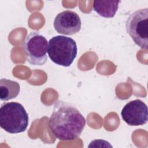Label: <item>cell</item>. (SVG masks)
I'll return each instance as SVG.
<instances>
[{
	"label": "cell",
	"mask_w": 148,
	"mask_h": 148,
	"mask_svg": "<svg viewBox=\"0 0 148 148\" xmlns=\"http://www.w3.org/2000/svg\"><path fill=\"white\" fill-rule=\"evenodd\" d=\"M28 114L20 103H3L0 109V126L10 134L24 132L28 125Z\"/></svg>",
	"instance_id": "cell-2"
},
{
	"label": "cell",
	"mask_w": 148,
	"mask_h": 148,
	"mask_svg": "<svg viewBox=\"0 0 148 148\" xmlns=\"http://www.w3.org/2000/svg\"><path fill=\"white\" fill-rule=\"evenodd\" d=\"M121 115L123 120L129 125H144L148 120L147 106L139 99L131 101L124 106Z\"/></svg>",
	"instance_id": "cell-6"
},
{
	"label": "cell",
	"mask_w": 148,
	"mask_h": 148,
	"mask_svg": "<svg viewBox=\"0 0 148 148\" xmlns=\"http://www.w3.org/2000/svg\"><path fill=\"white\" fill-rule=\"evenodd\" d=\"M48 42L39 31H33L27 35L23 48L27 62L32 65H43L47 60Z\"/></svg>",
	"instance_id": "cell-4"
},
{
	"label": "cell",
	"mask_w": 148,
	"mask_h": 148,
	"mask_svg": "<svg viewBox=\"0 0 148 148\" xmlns=\"http://www.w3.org/2000/svg\"><path fill=\"white\" fill-rule=\"evenodd\" d=\"M47 53L54 63L68 67L77 56V45L75 40L70 37L57 35L49 40Z\"/></svg>",
	"instance_id": "cell-3"
},
{
	"label": "cell",
	"mask_w": 148,
	"mask_h": 148,
	"mask_svg": "<svg viewBox=\"0 0 148 148\" xmlns=\"http://www.w3.org/2000/svg\"><path fill=\"white\" fill-rule=\"evenodd\" d=\"M20 86L16 81L5 78L0 80V99L3 101H9L17 97Z\"/></svg>",
	"instance_id": "cell-9"
},
{
	"label": "cell",
	"mask_w": 148,
	"mask_h": 148,
	"mask_svg": "<svg viewBox=\"0 0 148 148\" xmlns=\"http://www.w3.org/2000/svg\"><path fill=\"white\" fill-rule=\"evenodd\" d=\"M53 25L58 33L72 35L79 32L82 22L79 16L76 12L65 10L56 16Z\"/></svg>",
	"instance_id": "cell-7"
},
{
	"label": "cell",
	"mask_w": 148,
	"mask_h": 148,
	"mask_svg": "<svg viewBox=\"0 0 148 148\" xmlns=\"http://www.w3.org/2000/svg\"><path fill=\"white\" fill-rule=\"evenodd\" d=\"M120 1H94L93 10L105 18L113 17L119 8Z\"/></svg>",
	"instance_id": "cell-8"
},
{
	"label": "cell",
	"mask_w": 148,
	"mask_h": 148,
	"mask_svg": "<svg viewBox=\"0 0 148 148\" xmlns=\"http://www.w3.org/2000/svg\"><path fill=\"white\" fill-rule=\"evenodd\" d=\"M148 9H140L128 17L125 27L128 34L134 43L142 49H147Z\"/></svg>",
	"instance_id": "cell-5"
},
{
	"label": "cell",
	"mask_w": 148,
	"mask_h": 148,
	"mask_svg": "<svg viewBox=\"0 0 148 148\" xmlns=\"http://www.w3.org/2000/svg\"><path fill=\"white\" fill-rule=\"evenodd\" d=\"M86 119L72 104L57 100L49 120V127L53 135L60 140H72L82 133Z\"/></svg>",
	"instance_id": "cell-1"
}]
</instances>
